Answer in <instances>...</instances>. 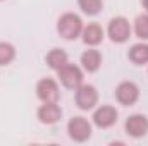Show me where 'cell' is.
<instances>
[{"label":"cell","instance_id":"cell-1","mask_svg":"<svg viewBox=\"0 0 148 146\" xmlns=\"http://www.w3.org/2000/svg\"><path fill=\"white\" fill-rule=\"evenodd\" d=\"M83 28H84L83 19L74 12L62 14L59 17V21H57V33L64 40H69V41H74V40H77L81 36Z\"/></svg>","mask_w":148,"mask_h":146},{"label":"cell","instance_id":"cell-2","mask_svg":"<svg viewBox=\"0 0 148 146\" xmlns=\"http://www.w3.org/2000/svg\"><path fill=\"white\" fill-rule=\"evenodd\" d=\"M57 72V77L60 81V84L67 89H77L81 84H83V79H84V74H83V69L74 65V64H66L64 67H60Z\"/></svg>","mask_w":148,"mask_h":146},{"label":"cell","instance_id":"cell-3","mask_svg":"<svg viewBox=\"0 0 148 146\" xmlns=\"http://www.w3.org/2000/svg\"><path fill=\"white\" fill-rule=\"evenodd\" d=\"M131 31H133V28H131L129 21L124 16H117V17L110 19L109 28H107V35L110 38V41L112 43H119V45L126 43L131 38Z\"/></svg>","mask_w":148,"mask_h":146},{"label":"cell","instance_id":"cell-4","mask_svg":"<svg viewBox=\"0 0 148 146\" xmlns=\"http://www.w3.org/2000/svg\"><path fill=\"white\" fill-rule=\"evenodd\" d=\"M91 132H93V127L88 122V119H84V117H73L67 122V134L76 143L88 141L91 138Z\"/></svg>","mask_w":148,"mask_h":146},{"label":"cell","instance_id":"cell-5","mask_svg":"<svg viewBox=\"0 0 148 146\" xmlns=\"http://www.w3.org/2000/svg\"><path fill=\"white\" fill-rule=\"evenodd\" d=\"M76 105L77 108L84 110H93L98 105V89L93 86V84H81L77 89H76Z\"/></svg>","mask_w":148,"mask_h":146},{"label":"cell","instance_id":"cell-6","mask_svg":"<svg viewBox=\"0 0 148 146\" xmlns=\"http://www.w3.org/2000/svg\"><path fill=\"white\" fill-rule=\"evenodd\" d=\"M115 100L124 107H133L140 100V88L133 81H122L115 88Z\"/></svg>","mask_w":148,"mask_h":146},{"label":"cell","instance_id":"cell-7","mask_svg":"<svg viewBox=\"0 0 148 146\" xmlns=\"http://www.w3.org/2000/svg\"><path fill=\"white\" fill-rule=\"evenodd\" d=\"M124 129H126V134L134 138V139H140V138H145L148 134V117L143 113H133L126 119V124H124Z\"/></svg>","mask_w":148,"mask_h":146},{"label":"cell","instance_id":"cell-8","mask_svg":"<svg viewBox=\"0 0 148 146\" xmlns=\"http://www.w3.org/2000/svg\"><path fill=\"white\" fill-rule=\"evenodd\" d=\"M36 96L43 103H52V102H59L60 91H59V84L55 79L52 77H43L40 79L36 84Z\"/></svg>","mask_w":148,"mask_h":146},{"label":"cell","instance_id":"cell-9","mask_svg":"<svg viewBox=\"0 0 148 146\" xmlns=\"http://www.w3.org/2000/svg\"><path fill=\"white\" fill-rule=\"evenodd\" d=\"M117 117H119V112L115 110V107H112V105H102V107H98V108L93 112L91 120H93V124L97 127L109 129L112 126H115Z\"/></svg>","mask_w":148,"mask_h":146},{"label":"cell","instance_id":"cell-10","mask_svg":"<svg viewBox=\"0 0 148 146\" xmlns=\"http://www.w3.org/2000/svg\"><path fill=\"white\" fill-rule=\"evenodd\" d=\"M38 119L41 124L45 126H53L57 124L60 119H62V108L57 105V102H52V103H43L36 112Z\"/></svg>","mask_w":148,"mask_h":146},{"label":"cell","instance_id":"cell-11","mask_svg":"<svg viewBox=\"0 0 148 146\" xmlns=\"http://www.w3.org/2000/svg\"><path fill=\"white\" fill-rule=\"evenodd\" d=\"M81 38H83V43L88 45V46H97L103 41L105 38V31L103 28L98 24V23H90L83 28V33H81Z\"/></svg>","mask_w":148,"mask_h":146},{"label":"cell","instance_id":"cell-12","mask_svg":"<svg viewBox=\"0 0 148 146\" xmlns=\"http://www.w3.org/2000/svg\"><path fill=\"white\" fill-rule=\"evenodd\" d=\"M100 65H102V53L97 48H90V50H84L81 53V67L84 72H97L100 69Z\"/></svg>","mask_w":148,"mask_h":146},{"label":"cell","instance_id":"cell-13","mask_svg":"<svg viewBox=\"0 0 148 146\" xmlns=\"http://www.w3.org/2000/svg\"><path fill=\"white\" fill-rule=\"evenodd\" d=\"M127 59L134 64V65H145L148 64V43H134L129 52H127Z\"/></svg>","mask_w":148,"mask_h":146},{"label":"cell","instance_id":"cell-14","mask_svg":"<svg viewBox=\"0 0 148 146\" xmlns=\"http://www.w3.org/2000/svg\"><path fill=\"white\" fill-rule=\"evenodd\" d=\"M45 62H47V65H48L50 69L59 71L60 67H64V65L69 62V55H67L62 48H52V50L47 53Z\"/></svg>","mask_w":148,"mask_h":146},{"label":"cell","instance_id":"cell-15","mask_svg":"<svg viewBox=\"0 0 148 146\" xmlns=\"http://www.w3.org/2000/svg\"><path fill=\"white\" fill-rule=\"evenodd\" d=\"M77 5H79L83 14H86L90 17H95V16H98L102 12L103 0H77Z\"/></svg>","mask_w":148,"mask_h":146},{"label":"cell","instance_id":"cell-16","mask_svg":"<svg viewBox=\"0 0 148 146\" xmlns=\"http://www.w3.org/2000/svg\"><path fill=\"white\" fill-rule=\"evenodd\" d=\"M133 31L136 38H140L141 41H147L148 40V14H141L134 19V26H133Z\"/></svg>","mask_w":148,"mask_h":146},{"label":"cell","instance_id":"cell-17","mask_svg":"<svg viewBox=\"0 0 148 146\" xmlns=\"http://www.w3.org/2000/svg\"><path fill=\"white\" fill-rule=\"evenodd\" d=\"M16 59V46L9 41H0V65H9Z\"/></svg>","mask_w":148,"mask_h":146},{"label":"cell","instance_id":"cell-18","mask_svg":"<svg viewBox=\"0 0 148 146\" xmlns=\"http://www.w3.org/2000/svg\"><path fill=\"white\" fill-rule=\"evenodd\" d=\"M141 5H143V9L147 10V14H148V0H141Z\"/></svg>","mask_w":148,"mask_h":146},{"label":"cell","instance_id":"cell-19","mask_svg":"<svg viewBox=\"0 0 148 146\" xmlns=\"http://www.w3.org/2000/svg\"><path fill=\"white\" fill-rule=\"evenodd\" d=\"M0 2H2V0H0Z\"/></svg>","mask_w":148,"mask_h":146}]
</instances>
